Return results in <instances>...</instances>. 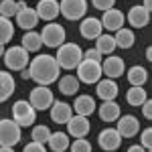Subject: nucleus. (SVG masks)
Listing matches in <instances>:
<instances>
[{"label": "nucleus", "mask_w": 152, "mask_h": 152, "mask_svg": "<svg viewBox=\"0 0 152 152\" xmlns=\"http://www.w3.org/2000/svg\"><path fill=\"white\" fill-rule=\"evenodd\" d=\"M28 77L37 83V85H51L59 79V65L53 55H37L33 61H28Z\"/></svg>", "instance_id": "nucleus-1"}, {"label": "nucleus", "mask_w": 152, "mask_h": 152, "mask_svg": "<svg viewBox=\"0 0 152 152\" xmlns=\"http://www.w3.org/2000/svg\"><path fill=\"white\" fill-rule=\"evenodd\" d=\"M55 61H57L59 69H65V71H71V69H77V65L83 61V51L77 43H63L61 47L57 49V55H53Z\"/></svg>", "instance_id": "nucleus-2"}, {"label": "nucleus", "mask_w": 152, "mask_h": 152, "mask_svg": "<svg viewBox=\"0 0 152 152\" xmlns=\"http://www.w3.org/2000/svg\"><path fill=\"white\" fill-rule=\"evenodd\" d=\"M39 35H41L43 45L49 49H59L67 39V33H65L63 24H59V23H47Z\"/></svg>", "instance_id": "nucleus-3"}, {"label": "nucleus", "mask_w": 152, "mask_h": 152, "mask_svg": "<svg viewBox=\"0 0 152 152\" xmlns=\"http://www.w3.org/2000/svg\"><path fill=\"white\" fill-rule=\"evenodd\" d=\"M12 120H14L20 128L35 126L37 110L28 104L26 99H18V102H14V104H12Z\"/></svg>", "instance_id": "nucleus-4"}, {"label": "nucleus", "mask_w": 152, "mask_h": 152, "mask_svg": "<svg viewBox=\"0 0 152 152\" xmlns=\"http://www.w3.org/2000/svg\"><path fill=\"white\" fill-rule=\"evenodd\" d=\"M4 65H6V69L8 71H23L28 67V61H31V55L24 51L20 45L18 47H10L4 51Z\"/></svg>", "instance_id": "nucleus-5"}, {"label": "nucleus", "mask_w": 152, "mask_h": 152, "mask_svg": "<svg viewBox=\"0 0 152 152\" xmlns=\"http://www.w3.org/2000/svg\"><path fill=\"white\" fill-rule=\"evenodd\" d=\"M20 126L10 120V118H2L0 120V146H8L14 148L20 142Z\"/></svg>", "instance_id": "nucleus-6"}, {"label": "nucleus", "mask_w": 152, "mask_h": 152, "mask_svg": "<svg viewBox=\"0 0 152 152\" xmlns=\"http://www.w3.org/2000/svg\"><path fill=\"white\" fill-rule=\"evenodd\" d=\"M55 102V95L51 91V87L47 85H37L31 89V95H28V104L35 107L37 112H45L49 110Z\"/></svg>", "instance_id": "nucleus-7"}, {"label": "nucleus", "mask_w": 152, "mask_h": 152, "mask_svg": "<svg viewBox=\"0 0 152 152\" xmlns=\"http://www.w3.org/2000/svg\"><path fill=\"white\" fill-rule=\"evenodd\" d=\"M59 14H63L67 20H81L87 14V0H61Z\"/></svg>", "instance_id": "nucleus-8"}, {"label": "nucleus", "mask_w": 152, "mask_h": 152, "mask_svg": "<svg viewBox=\"0 0 152 152\" xmlns=\"http://www.w3.org/2000/svg\"><path fill=\"white\" fill-rule=\"evenodd\" d=\"M79 83H87V85H91V83H97L104 75H102V65L99 63H95V61H87V59H83L81 63L77 65V75H75Z\"/></svg>", "instance_id": "nucleus-9"}, {"label": "nucleus", "mask_w": 152, "mask_h": 152, "mask_svg": "<svg viewBox=\"0 0 152 152\" xmlns=\"http://www.w3.org/2000/svg\"><path fill=\"white\" fill-rule=\"evenodd\" d=\"M99 65H102V75L107 77V79H114V81H116L118 77H122L124 71H126L124 59L118 57V55H107L105 59H102Z\"/></svg>", "instance_id": "nucleus-10"}, {"label": "nucleus", "mask_w": 152, "mask_h": 152, "mask_svg": "<svg viewBox=\"0 0 152 152\" xmlns=\"http://www.w3.org/2000/svg\"><path fill=\"white\" fill-rule=\"evenodd\" d=\"M118 122V134L122 136V140L124 138H134L138 132H140V122H138V118L132 116V114H124V116H120L116 120Z\"/></svg>", "instance_id": "nucleus-11"}, {"label": "nucleus", "mask_w": 152, "mask_h": 152, "mask_svg": "<svg viewBox=\"0 0 152 152\" xmlns=\"http://www.w3.org/2000/svg\"><path fill=\"white\" fill-rule=\"evenodd\" d=\"M97 144H99V148L104 152H114L120 148V144H122V136L118 134L116 128H105L99 132V136H97Z\"/></svg>", "instance_id": "nucleus-12"}, {"label": "nucleus", "mask_w": 152, "mask_h": 152, "mask_svg": "<svg viewBox=\"0 0 152 152\" xmlns=\"http://www.w3.org/2000/svg\"><path fill=\"white\" fill-rule=\"evenodd\" d=\"M37 16L39 20L45 23H53L59 16V0H37Z\"/></svg>", "instance_id": "nucleus-13"}, {"label": "nucleus", "mask_w": 152, "mask_h": 152, "mask_svg": "<svg viewBox=\"0 0 152 152\" xmlns=\"http://www.w3.org/2000/svg\"><path fill=\"white\" fill-rule=\"evenodd\" d=\"M124 12L118 10V8H110V10H105L104 14H102V18H99V23H102V26H104L107 33H116V31H120L122 26H124Z\"/></svg>", "instance_id": "nucleus-14"}, {"label": "nucleus", "mask_w": 152, "mask_h": 152, "mask_svg": "<svg viewBox=\"0 0 152 152\" xmlns=\"http://www.w3.org/2000/svg\"><path fill=\"white\" fill-rule=\"evenodd\" d=\"M95 94L102 102H116L118 94H120V87L114 79H107V77H102L99 81L95 83Z\"/></svg>", "instance_id": "nucleus-15"}, {"label": "nucleus", "mask_w": 152, "mask_h": 152, "mask_svg": "<svg viewBox=\"0 0 152 152\" xmlns=\"http://www.w3.org/2000/svg\"><path fill=\"white\" fill-rule=\"evenodd\" d=\"M89 130H91V124H89L87 118H83V116L73 114L69 118V122H67V134L73 136V138H85L89 134Z\"/></svg>", "instance_id": "nucleus-16"}, {"label": "nucleus", "mask_w": 152, "mask_h": 152, "mask_svg": "<svg viewBox=\"0 0 152 152\" xmlns=\"http://www.w3.org/2000/svg\"><path fill=\"white\" fill-rule=\"evenodd\" d=\"M79 33H81L83 39L95 41L97 37L104 33V26L99 23V18H95V16H85V18H81V23H79Z\"/></svg>", "instance_id": "nucleus-17"}, {"label": "nucleus", "mask_w": 152, "mask_h": 152, "mask_svg": "<svg viewBox=\"0 0 152 152\" xmlns=\"http://www.w3.org/2000/svg\"><path fill=\"white\" fill-rule=\"evenodd\" d=\"M14 20H16V24H18L23 31H35V26L39 24V16H37L35 8L24 6V8H20V10L16 12Z\"/></svg>", "instance_id": "nucleus-18"}, {"label": "nucleus", "mask_w": 152, "mask_h": 152, "mask_svg": "<svg viewBox=\"0 0 152 152\" xmlns=\"http://www.w3.org/2000/svg\"><path fill=\"white\" fill-rule=\"evenodd\" d=\"M49 112H51V120H53L55 124H67L69 118L73 116L71 104H67V102H59V99L53 102V105L49 107Z\"/></svg>", "instance_id": "nucleus-19"}, {"label": "nucleus", "mask_w": 152, "mask_h": 152, "mask_svg": "<svg viewBox=\"0 0 152 152\" xmlns=\"http://www.w3.org/2000/svg\"><path fill=\"white\" fill-rule=\"evenodd\" d=\"M126 20L130 23L132 28H144L146 24L150 23V12L146 10V8H142L140 4H138V6H132V8L128 10Z\"/></svg>", "instance_id": "nucleus-20"}, {"label": "nucleus", "mask_w": 152, "mask_h": 152, "mask_svg": "<svg viewBox=\"0 0 152 152\" xmlns=\"http://www.w3.org/2000/svg\"><path fill=\"white\" fill-rule=\"evenodd\" d=\"M71 110H73V114H77V116L89 118L95 112V99L91 95H77L75 102H73V105H71Z\"/></svg>", "instance_id": "nucleus-21"}, {"label": "nucleus", "mask_w": 152, "mask_h": 152, "mask_svg": "<svg viewBox=\"0 0 152 152\" xmlns=\"http://www.w3.org/2000/svg\"><path fill=\"white\" fill-rule=\"evenodd\" d=\"M97 114H99V120H104L105 124H110V122H116L118 118L122 116V110H120L118 102H104L97 107Z\"/></svg>", "instance_id": "nucleus-22"}, {"label": "nucleus", "mask_w": 152, "mask_h": 152, "mask_svg": "<svg viewBox=\"0 0 152 152\" xmlns=\"http://www.w3.org/2000/svg\"><path fill=\"white\" fill-rule=\"evenodd\" d=\"M126 77H128V83L132 87H144L148 81V69L142 65H134L126 71Z\"/></svg>", "instance_id": "nucleus-23"}, {"label": "nucleus", "mask_w": 152, "mask_h": 152, "mask_svg": "<svg viewBox=\"0 0 152 152\" xmlns=\"http://www.w3.org/2000/svg\"><path fill=\"white\" fill-rule=\"evenodd\" d=\"M14 89H16V83H14L12 73L10 71H0V104L10 99Z\"/></svg>", "instance_id": "nucleus-24"}, {"label": "nucleus", "mask_w": 152, "mask_h": 152, "mask_svg": "<svg viewBox=\"0 0 152 152\" xmlns=\"http://www.w3.org/2000/svg\"><path fill=\"white\" fill-rule=\"evenodd\" d=\"M47 144H49V148H51V152H65L71 144L69 134L67 132H51Z\"/></svg>", "instance_id": "nucleus-25"}, {"label": "nucleus", "mask_w": 152, "mask_h": 152, "mask_svg": "<svg viewBox=\"0 0 152 152\" xmlns=\"http://www.w3.org/2000/svg\"><path fill=\"white\" fill-rule=\"evenodd\" d=\"M95 51L104 57V55H112L114 51H116V41H114V35H110V33H102V35L95 39Z\"/></svg>", "instance_id": "nucleus-26"}, {"label": "nucleus", "mask_w": 152, "mask_h": 152, "mask_svg": "<svg viewBox=\"0 0 152 152\" xmlns=\"http://www.w3.org/2000/svg\"><path fill=\"white\" fill-rule=\"evenodd\" d=\"M57 81H59V91H61L63 95H75L77 91H79V87H81L79 79H77L75 75H71V73L59 77Z\"/></svg>", "instance_id": "nucleus-27"}, {"label": "nucleus", "mask_w": 152, "mask_h": 152, "mask_svg": "<svg viewBox=\"0 0 152 152\" xmlns=\"http://www.w3.org/2000/svg\"><path fill=\"white\" fill-rule=\"evenodd\" d=\"M114 41H116V47H120V49H132V47H134V43H136V35H134L132 28L122 26L120 31H116Z\"/></svg>", "instance_id": "nucleus-28"}, {"label": "nucleus", "mask_w": 152, "mask_h": 152, "mask_svg": "<svg viewBox=\"0 0 152 152\" xmlns=\"http://www.w3.org/2000/svg\"><path fill=\"white\" fill-rule=\"evenodd\" d=\"M20 47L26 51V53H37L39 49L43 47V41H41V35L37 31H26L20 41Z\"/></svg>", "instance_id": "nucleus-29"}, {"label": "nucleus", "mask_w": 152, "mask_h": 152, "mask_svg": "<svg viewBox=\"0 0 152 152\" xmlns=\"http://www.w3.org/2000/svg\"><path fill=\"white\" fill-rule=\"evenodd\" d=\"M146 99H148V94H146L144 87H130L128 91H126V102L132 107H140Z\"/></svg>", "instance_id": "nucleus-30"}, {"label": "nucleus", "mask_w": 152, "mask_h": 152, "mask_svg": "<svg viewBox=\"0 0 152 152\" xmlns=\"http://www.w3.org/2000/svg\"><path fill=\"white\" fill-rule=\"evenodd\" d=\"M14 37V24L10 23V18L0 16V45H6Z\"/></svg>", "instance_id": "nucleus-31"}, {"label": "nucleus", "mask_w": 152, "mask_h": 152, "mask_svg": "<svg viewBox=\"0 0 152 152\" xmlns=\"http://www.w3.org/2000/svg\"><path fill=\"white\" fill-rule=\"evenodd\" d=\"M18 12V0H0V16L14 18Z\"/></svg>", "instance_id": "nucleus-32"}, {"label": "nucleus", "mask_w": 152, "mask_h": 152, "mask_svg": "<svg viewBox=\"0 0 152 152\" xmlns=\"http://www.w3.org/2000/svg\"><path fill=\"white\" fill-rule=\"evenodd\" d=\"M49 136H51V130L45 124H39V126H33V132H31V138L33 142H39V144H47Z\"/></svg>", "instance_id": "nucleus-33"}, {"label": "nucleus", "mask_w": 152, "mask_h": 152, "mask_svg": "<svg viewBox=\"0 0 152 152\" xmlns=\"http://www.w3.org/2000/svg\"><path fill=\"white\" fill-rule=\"evenodd\" d=\"M67 150H71V152H94L91 150V144L85 140V138H75V140L69 144Z\"/></svg>", "instance_id": "nucleus-34"}, {"label": "nucleus", "mask_w": 152, "mask_h": 152, "mask_svg": "<svg viewBox=\"0 0 152 152\" xmlns=\"http://www.w3.org/2000/svg\"><path fill=\"white\" fill-rule=\"evenodd\" d=\"M140 146L144 150H150L152 148V128H144L140 136Z\"/></svg>", "instance_id": "nucleus-35"}, {"label": "nucleus", "mask_w": 152, "mask_h": 152, "mask_svg": "<svg viewBox=\"0 0 152 152\" xmlns=\"http://www.w3.org/2000/svg\"><path fill=\"white\" fill-rule=\"evenodd\" d=\"M91 4H94V8L105 12V10H110V8H114L116 0H91Z\"/></svg>", "instance_id": "nucleus-36"}, {"label": "nucleus", "mask_w": 152, "mask_h": 152, "mask_svg": "<svg viewBox=\"0 0 152 152\" xmlns=\"http://www.w3.org/2000/svg\"><path fill=\"white\" fill-rule=\"evenodd\" d=\"M83 59H87V61H95V63H102V55L95 51V49H87V51H83Z\"/></svg>", "instance_id": "nucleus-37"}, {"label": "nucleus", "mask_w": 152, "mask_h": 152, "mask_svg": "<svg viewBox=\"0 0 152 152\" xmlns=\"http://www.w3.org/2000/svg\"><path fill=\"white\" fill-rule=\"evenodd\" d=\"M23 152H47L45 144H39V142H31L23 148Z\"/></svg>", "instance_id": "nucleus-38"}, {"label": "nucleus", "mask_w": 152, "mask_h": 152, "mask_svg": "<svg viewBox=\"0 0 152 152\" xmlns=\"http://www.w3.org/2000/svg\"><path fill=\"white\" fill-rule=\"evenodd\" d=\"M140 107H142V116L146 118V120H150V118H152V102H150V99H146Z\"/></svg>", "instance_id": "nucleus-39"}, {"label": "nucleus", "mask_w": 152, "mask_h": 152, "mask_svg": "<svg viewBox=\"0 0 152 152\" xmlns=\"http://www.w3.org/2000/svg\"><path fill=\"white\" fill-rule=\"evenodd\" d=\"M128 152H148V150H144L140 144H132V146L128 148Z\"/></svg>", "instance_id": "nucleus-40"}, {"label": "nucleus", "mask_w": 152, "mask_h": 152, "mask_svg": "<svg viewBox=\"0 0 152 152\" xmlns=\"http://www.w3.org/2000/svg\"><path fill=\"white\" fill-rule=\"evenodd\" d=\"M140 6H142V8H146V10L150 12V10H152V0H144V2H142Z\"/></svg>", "instance_id": "nucleus-41"}, {"label": "nucleus", "mask_w": 152, "mask_h": 152, "mask_svg": "<svg viewBox=\"0 0 152 152\" xmlns=\"http://www.w3.org/2000/svg\"><path fill=\"white\" fill-rule=\"evenodd\" d=\"M20 75H23V79H31V77H28V69H23V71H20Z\"/></svg>", "instance_id": "nucleus-42"}, {"label": "nucleus", "mask_w": 152, "mask_h": 152, "mask_svg": "<svg viewBox=\"0 0 152 152\" xmlns=\"http://www.w3.org/2000/svg\"><path fill=\"white\" fill-rule=\"evenodd\" d=\"M146 59H148V61H150V59H152V49H150V47L146 49Z\"/></svg>", "instance_id": "nucleus-43"}, {"label": "nucleus", "mask_w": 152, "mask_h": 152, "mask_svg": "<svg viewBox=\"0 0 152 152\" xmlns=\"http://www.w3.org/2000/svg\"><path fill=\"white\" fill-rule=\"evenodd\" d=\"M0 152H14V150L8 148V146H0Z\"/></svg>", "instance_id": "nucleus-44"}, {"label": "nucleus", "mask_w": 152, "mask_h": 152, "mask_svg": "<svg viewBox=\"0 0 152 152\" xmlns=\"http://www.w3.org/2000/svg\"><path fill=\"white\" fill-rule=\"evenodd\" d=\"M4 51H6V49H4V45H0V57L4 55Z\"/></svg>", "instance_id": "nucleus-45"}]
</instances>
